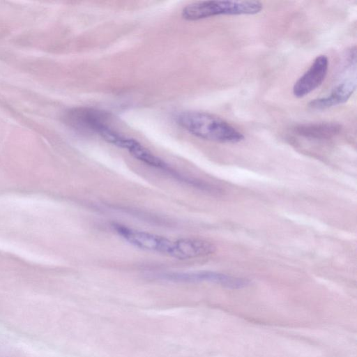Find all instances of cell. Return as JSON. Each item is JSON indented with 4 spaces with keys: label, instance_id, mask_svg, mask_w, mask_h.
Segmentation results:
<instances>
[{
    "label": "cell",
    "instance_id": "7",
    "mask_svg": "<svg viewBox=\"0 0 357 357\" xmlns=\"http://www.w3.org/2000/svg\"><path fill=\"white\" fill-rule=\"evenodd\" d=\"M356 89V78L347 79L338 84L325 97L312 100L308 106L314 110H323L346 102Z\"/></svg>",
    "mask_w": 357,
    "mask_h": 357
},
{
    "label": "cell",
    "instance_id": "9",
    "mask_svg": "<svg viewBox=\"0 0 357 357\" xmlns=\"http://www.w3.org/2000/svg\"><path fill=\"white\" fill-rule=\"evenodd\" d=\"M124 149H126L134 158L148 165L158 168H165L167 166L160 158L153 154L135 139L128 137Z\"/></svg>",
    "mask_w": 357,
    "mask_h": 357
},
{
    "label": "cell",
    "instance_id": "5",
    "mask_svg": "<svg viewBox=\"0 0 357 357\" xmlns=\"http://www.w3.org/2000/svg\"><path fill=\"white\" fill-rule=\"evenodd\" d=\"M160 277L166 280L180 282H211L231 289L244 288L250 284L247 279L210 271L167 273Z\"/></svg>",
    "mask_w": 357,
    "mask_h": 357
},
{
    "label": "cell",
    "instance_id": "1",
    "mask_svg": "<svg viewBox=\"0 0 357 357\" xmlns=\"http://www.w3.org/2000/svg\"><path fill=\"white\" fill-rule=\"evenodd\" d=\"M178 124L191 135L208 141L238 143L245 137L222 118L200 111H185L176 118Z\"/></svg>",
    "mask_w": 357,
    "mask_h": 357
},
{
    "label": "cell",
    "instance_id": "6",
    "mask_svg": "<svg viewBox=\"0 0 357 357\" xmlns=\"http://www.w3.org/2000/svg\"><path fill=\"white\" fill-rule=\"evenodd\" d=\"M329 61L326 55H319L308 70L301 76L293 86V94L303 98L321 85L328 70Z\"/></svg>",
    "mask_w": 357,
    "mask_h": 357
},
{
    "label": "cell",
    "instance_id": "3",
    "mask_svg": "<svg viewBox=\"0 0 357 357\" xmlns=\"http://www.w3.org/2000/svg\"><path fill=\"white\" fill-rule=\"evenodd\" d=\"M114 229L124 240L144 250L160 252L177 259L178 243L169 238L114 224Z\"/></svg>",
    "mask_w": 357,
    "mask_h": 357
},
{
    "label": "cell",
    "instance_id": "4",
    "mask_svg": "<svg viewBox=\"0 0 357 357\" xmlns=\"http://www.w3.org/2000/svg\"><path fill=\"white\" fill-rule=\"evenodd\" d=\"M65 123L78 131L92 132L102 137L112 128L108 123L109 115L103 112L87 107H74L64 114Z\"/></svg>",
    "mask_w": 357,
    "mask_h": 357
},
{
    "label": "cell",
    "instance_id": "2",
    "mask_svg": "<svg viewBox=\"0 0 357 357\" xmlns=\"http://www.w3.org/2000/svg\"><path fill=\"white\" fill-rule=\"evenodd\" d=\"M262 9L263 4L258 1H200L185 6L181 15L195 21L222 15H255Z\"/></svg>",
    "mask_w": 357,
    "mask_h": 357
},
{
    "label": "cell",
    "instance_id": "8",
    "mask_svg": "<svg viewBox=\"0 0 357 357\" xmlns=\"http://www.w3.org/2000/svg\"><path fill=\"white\" fill-rule=\"evenodd\" d=\"M342 126L334 122L303 123L296 126L293 130L296 135L307 139H328L338 135Z\"/></svg>",
    "mask_w": 357,
    "mask_h": 357
}]
</instances>
